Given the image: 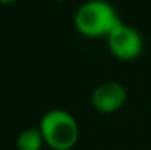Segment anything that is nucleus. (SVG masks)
Segmentation results:
<instances>
[{"mask_svg": "<svg viewBox=\"0 0 151 150\" xmlns=\"http://www.w3.org/2000/svg\"><path fill=\"white\" fill-rule=\"evenodd\" d=\"M76 31L88 38L109 37L122 21L116 9L106 0H88L76 10L73 16Z\"/></svg>", "mask_w": 151, "mask_h": 150, "instance_id": "f257e3e1", "label": "nucleus"}, {"mask_svg": "<svg viewBox=\"0 0 151 150\" xmlns=\"http://www.w3.org/2000/svg\"><path fill=\"white\" fill-rule=\"evenodd\" d=\"M38 130L44 144L51 150H72L79 140V125L75 116L63 109L46 112L40 119Z\"/></svg>", "mask_w": 151, "mask_h": 150, "instance_id": "f03ea898", "label": "nucleus"}, {"mask_svg": "<svg viewBox=\"0 0 151 150\" xmlns=\"http://www.w3.org/2000/svg\"><path fill=\"white\" fill-rule=\"evenodd\" d=\"M107 47L111 56L117 60L132 62L141 56L144 50V40L135 28L122 24L109 34Z\"/></svg>", "mask_w": 151, "mask_h": 150, "instance_id": "7ed1b4c3", "label": "nucleus"}, {"mask_svg": "<svg viewBox=\"0 0 151 150\" xmlns=\"http://www.w3.org/2000/svg\"><path fill=\"white\" fill-rule=\"evenodd\" d=\"M128 101V90L119 81H104L91 93L93 107L103 115L119 112Z\"/></svg>", "mask_w": 151, "mask_h": 150, "instance_id": "20e7f679", "label": "nucleus"}, {"mask_svg": "<svg viewBox=\"0 0 151 150\" xmlns=\"http://www.w3.org/2000/svg\"><path fill=\"white\" fill-rule=\"evenodd\" d=\"M44 146L46 144H44L41 131L35 127L22 130L16 137V149L18 150H41Z\"/></svg>", "mask_w": 151, "mask_h": 150, "instance_id": "39448f33", "label": "nucleus"}, {"mask_svg": "<svg viewBox=\"0 0 151 150\" xmlns=\"http://www.w3.org/2000/svg\"><path fill=\"white\" fill-rule=\"evenodd\" d=\"M18 0H0V4L1 6H9V4H13V3H16Z\"/></svg>", "mask_w": 151, "mask_h": 150, "instance_id": "423d86ee", "label": "nucleus"}, {"mask_svg": "<svg viewBox=\"0 0 151 150\" xmlns=\"http://www.w3.org/2000/svg\"><path fill=\"white\" fill-rule=\"evenodd\" d=\"M56 1H65V0H56Z\"/></svg>", "mask_w": 151, "mask_h": 150, "instance_id": "0eeeda50", "label": "nucleus"}]
</instances>
